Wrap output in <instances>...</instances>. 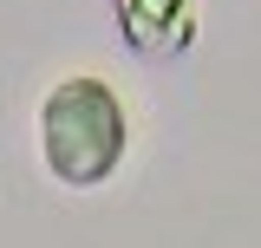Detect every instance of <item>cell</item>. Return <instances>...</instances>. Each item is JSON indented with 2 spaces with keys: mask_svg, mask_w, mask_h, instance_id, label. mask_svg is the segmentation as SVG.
Listing matches in <instances>:
<instances>
[{
  "mask_svg": "<svg viewBox=\"0 0 261 248\" xmlns=\"http://www.w3.org/2000/svg\"><path fill=\"white\" fill-rule=\"evenodd\" d=\"M130 151V118L111 79L98 72H65L59 85H46L39 98V163L46 177H59L65 189H98L118 177V163Z\"/></svg>",
  "mask_w": 261,
  "mask_h": 248,
  "instance_id": "1",
  "label": "cell"
},
{
  "mask_svg": "<svg viewBox=\"0 0 261 248\" xmlns=\"http://www.w3.org/2000/svg\"><path fill=\"white\" fill-rule=\"evenodd\" d=\"M118 33L130 39V53L150 59H176L196 46V0H111Z\"/></svg>",
  "mask_w": 261,
  "mask_h": 248,
  "instance_id": "2",
  "label": "cell"
}]
</instances>
